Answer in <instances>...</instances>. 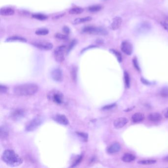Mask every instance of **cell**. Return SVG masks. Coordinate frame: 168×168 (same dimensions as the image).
Returning <instances> with one entry per match:
<instances>
[{"instance_id": "obj_3", "label": "cell", "mask_w": 168, "mask_h": 168, "mask_svg": "<svg viewBox=\"0 0 168 168\" xmlns=\"http://www.w3.org/2000/svg\"><path fill=\"white\" fill-rule=\"evenodd\" d=\"M81 32L84 34L106 36L108 34V31L103 27H95L93 26H87L82 28Z\"/></svg>"}, {"instance_id": "obj_37", "label": "cell", "mask_w": 168, "mask_h": 168, "mask_svg": "<svg viewBox=\"0 0 168 168\" xmlns=\"http://www.w3.org/2000/svg\"><path fill=\"white\" fill-rule=\"evenodd\" d=\"M8 90V88L7 86L3 85H1V88H0V90H1V93L2 94H5L7 93V91Z\"/></svg>"}, {"instance_id": "obj_30", "label": "cell", "mask_w": 168, "mask_h": 168, "mask_svg": "<svg viewBox=\"0 0 168 168\" xmlns=\"http://www.w3.org/2000/svg\"><path fill=\"white\" fill-rule=\"evenodd\" d=\"M160 94L162 97L164 98L168 97V87H165L161 89Z\"/></svg>"}, {"instance_id": "obj_34", "label": "cell", "mask_w": 168, "mask_h": 168, "mask_svg": "<svg viewBox=\"0 0 168 168\" xmlns=\"http://www.w3.org/2000/svg\"><path fill=\"white\" fill-rule=\"evenodd\" d=\"M82 155H80L78 157H77V158L75 159V161L74 162V163H73L72 165L71 166V167H74L76 166L77 165H78L82 161Z\"/></svg>"}, {"instance_id": "obj_27", "label": "cell", "mask_w": 168, "mask_h": 168, "mask_svg": "<svg viewBox=\"0 0 168 168\" xmlns=\"http://www.w3.org/2000/svg\"><path fill=\"white\" fill-rule=\"evenodd\" d=\"M77 68L76 66H73L71 70V75L72 78V79L74 81H76L77 79Z\"/></svg>"}, {"instance_id": "obj_6", "label": "cell", "mask_w": 168, "mask_h": 168, "mask_svg": "<svg viewBox=\"0 0 168 168\" xmlns=\"http://www.w3.org/2000/svg\"><path fill=\"white\" fill-rule=\"evenodd\" d=\"M67 47L66 46H60L57 47L54 51V56L57 62L61 63L65 60V52L67 53Z\"/></svg>"}, {"instance_id": "obj_2", "label": "cell", "mask_w": 168, "mask_h": 168, "mask_svg": "<svg viewBox=\"0 0 168 168\" xmlns=\"http://www.w3.org/2000/svg\"><path fill=\"white\" fill-rule=\"evenodd\" d=\"M2 160L8 165L11 167L20 166L23 162V160L12 150H5L2 155Z\"/></svg>"}, {"instance_id": "obj_8", "label": "cell", "mask_w": 168, "mask_h": 168, "mask_svg": "<svg viewBox=\"0 0 168 168\" xmlns=\"http://www.w3.org/2000/svg\"><path fill=\"white\" fill-rule=\"evenodd\" d=\"M25 114V111L22 109H16L10 114L11 118L14 120H18L23 118Z\"/></svg>"}, {"instance_id": "obj_18", "label": "cell", "mask_w": 168, "mask_h": 168, "mask_svg": "<svg viewBox=\"0 0 168 168\" xmlns=\"http://www.w3.org/2000/svg\"><path fill=\"white\" fill-rule=\"evenodd\" d=\"M92 18L91 16H86L83 18H77L74 19L72 23L74 25H78L81 23H84L91 21Z\"/></svg>"}, {"instance_id": "obj_36", "label": "cell", "mask_w": 168, "mask_h": 168, "mask_svg": "<svg viewBox=\"0 0 168 168\" xmlns=\"http://www.w3.org/2000/svg\"><path fill=\"white\" fill-rule=\"evenodd\" d=\"M116 106L115 103H112L111 104H108L107 106H105L102 108V110L104 111H107V110H110L113 109L115 106Z\"/></svg>"}, {"instance_id": "obj_28", "label": "cell", "mask_w": 168, "mask_h": 168, "mask_svg": "<svg viewBox=\"0 0 168 168\" xmlns=\"http://www.w3.org/2000/svg\"><path fill=\"white\" fill-rule=\"evenodd\" d=\"M55 37L57 39L62 40V41H67L69 39V37L67 35L62 34L61 33H56L55 35Z\"/></svg>"}, {"instance_id": "obj_39", "label": "cell", "mask_w": 168, "mask_h": 168, "mask_svg": "<svg viewBox=\"0 0 168 168\" xmlns=\"http://www.w3.org/2000/svg\"><path fill=\"white\" fill-rule=\"evenodd\" d=\"M164 115L166 118H168V108L166 109L164 111Z\"/></svg>"}, {"instance_id": "obj_25", "label": "cell", "mask_w": 168, "mask_h": 168, "mask_svg": "<svg viewBox=\"0 0 168 168\" xmlns=\"http://www.w3.org/2000/svg\"><path fill=\"white\" fill-rule=\"evenodd\" d=\"M102 9V7L99 5H92V6L89 7L88 8V11L92 13L100 11Z\"/></svg>"}, {"instance_id": "obj_14", "label": "cell", "mask_w": 168, "mask_h": 168, "mask_svg": "<svg viewBox=\"0 0 168 168\" xmlns=\"http://www.w3.org/2000/svg\"><path fill=\"white\" fill-rule=\"evenodd\" d=\"M15 13L14 9L10 7H4L0 9V14L4 16L13 15Z\"/></svg>"}, {"instance_id": "obj_40", "label": "cell", "mask_w": 168, "mask_h": 168, "mask_svg": "<svg viewBox=\"0 0 168 168\" xmlns=\"http://www.w3.org/2000/svg\"><path fill=\"white\" fill-rule=\"evenodd\" d=\"M163 26H164V27L165 28V29L166 30H167L168 31V23H166V22H164L162 24Z\"/></svg>"}, {"instance_id": "obj_44", "label": "cell", "mask_w": 168, "mask_h": 168, "mask_svg": "<svg viewBox=\"0 0 168 168\" xmlns=\"http://www.w3.org/2000/svg\"><path fill=\"white\" fill-rule=\"evenodd\" d=\"M103 1H107V0H103Z\"/></svg>"}, {"instance_id": "obj_17", "label": "cell", "mask_w": 168, "mask_h": 168, "mask_svg": "<svg viewBox=\"0 0 168 168\" xmlns=\"http://www.w3.org/2000/svg\"><path fill=\"white\" fill-rule=\"evenodd\" d=\"M162 115L158 112H153L148 116L149 120L152 122H158L162 119Z\"/></svg>"}, {"instance_id": "obj_42", "label": "cell", "mask_w": 168, "mask_h": 168, "mask_svg": "<svg viewBox=\"0 0 168 168\" xmlns=\"http://www.w3.org/2000/svg\"><path fill=\"white\" fill-rule=\"evenodd\" d=\"M97 43L99 44H102L103 43V41L102 40H100V39H98L97 40Z\"/></svg>"}, {"instance_id": "obj_43", "label": "cell", "mask_w": 168, "mask_h": 168, "mask_svg": "<svg viewBox=\"0 0 168 168\" xmlns=\"http://www.w3.org/2000/svg\"><path fill=\"white\" fill-rule=\"evenodd\" d=\"M163 161L165 162H168V155L166 156L164 158Z\"/></svg>"}, {"instance_id": "obj_31", "label": "cell", "mask_w": 168, "mask_h": 168, "mask_svg": "<svg viewBox=\"0 0 168 168\" xmlns=\"http://www.w3.org/2000/svg\"><path fill=\"white\" fill-rule=\"evenodd\" d=\"M76 134L79 136L83 141H87L88 140V134L85 133L84 132H76Z\"/></svg>"}, {"instance_id": "obj_35", "label": "cell", "mask_w": 168, "mask_h": 168, "mask_svg": "<svg viewBox=\"0 0 168 168\" xmlns=\"http://www.w3.org/2000/svg\"><path fill=\"white\" fill-rule=\"evenodd\" d=\"M133 65L134 66L135 68H136V69L138 71H140V66L139 65L137 59L136 58H134L133 59Z\"/></svg>"}, {"instance_id": "obj_5", "label": "cell", "mask_w": 168, "mask_h": 168, "mask_svg": "<svg viewBox=\"0 0 168 168\" xmlns=\"http://www.w3.org/2000/svg\"><path fill=\"white\" fill-rule=\"evenodd\" d=\"M42 122V117L39 115L37 116L28 122L26 126L25 130L27 132L34 131L41 125Z\"/></svg>"}, {"instance_id": "obj_33", "label": "cell", "mask_w": 168, "mask_h": 168, "mask_svg": "<svg viewBox=\"0 0 168 168\" xmlns=\"http://www.w3.org/2000/svg\"><path fill=\"white\" fill-rule=\"evenodd\" d=\"M113 54H114L115 55V56L116 57L117 60L119 62H121L122 61V56L121 54L117 51L114 50V49H111L110 50Z\"/></svg>"}, {"instance_id": "obj_12", "label": "cell", "mask_w": 168, "mask_h": 168, "mask_svg": "<svg viewBox=\"0 0 168 168\" xmlns=\"http://www.w3.org/2000/svg\"><path fill=\"white\" fill-rule=\"evenodd\" d=\"M128 122V120L125 117H120L117 118L113 122V125L116 129H120L123 127Z\"/></svg>"}, {"instance_id": "obj_23", "label": "cell", "mask_w": 168, "mask_h": 168, "mask_svg": "<svg viewBox=\"0 0 168 168\" xmlns=\"http://www.w3.org/2000/svg\"><path fill=\"white\" fill-rule=\"evenodd\" d=\"M157 161L155 159H144L141 160L138 162V163L140 165H150L156 163Z\"/></svg>"}, {"instance_id": "obj_19", "label": "cell", "mask_w": 168, "mask_h": 168, "mask_svg": "<svg viewBox=\"0 0 168 168\" xmlns=\"http://www.w3.org/2000/svg\"><path fill=\"white\" fill-rule=\"evenodd\" d=\"M144 119V115L140 112H137L134 114L132 116V120L135 123L141 122Z\"/></svg>"}, {"instance_id": "obj_4", "label": "cell", "mask_w": 168, "mask_h": 168, "mask_svg": "<svg viewBox=\"0 0 168 168\" xmlns=\"http://www.w3.org/2000/svg\"><path fill=\"white\" fill-rule=\"evenodd\" d=\"M47 98L57 104H61L64 101V95L60 91L56 90H53L49 92L48 94Z\"/></svg>"}, {"instance_id": "obj_41", "label": "cell", "mask_w": 168, "mask_h": 168, "mask_svg": "<svg viewBox=\"0 0 168 168\" xmlns=\"http://www.w3.org/2000/svg\"><path fill=\"white\" fill-rule=\"evenodd\" d=\"M141 80L142 82L143 83H144V84H149V83H150L149 81H148L147 80H146L145 79H144V78H141Z\"/></svg>"}, {"instance_id": "obj_11", "label": "cell", "mask_w": 168, "mask_h": 168, "mask_svg": "<svg viewBox=\"0 0 168 168\" xmlns=\"http://www.w3.org/2000/svg\"><path fill=\"white\" fill-rule=\"evenodd\" d=\"M53 119L57 123L63 125H68L69 124V121L67 117L64 114H57L55 115L54 117H53Z\"/></svg>"}, {"instance_id": "obj_15", "label": "cell", "mask_w": 168, "mask_h": 168, "mask_svg": "<svg viewBox=\"0 0 168 168\" xmlns=\"http://www.w3.org/2000/svg\"><path fill=\"white\" fill-rule=\"evenodd\" d=\"M122 19L120 17L116 16L113 19L112 22L111 24V27L113 30H117L121 25Z\"/></svg>"}, {"instance_id": "obj_1", "label": "cell", "mask_w": 168, "mask_h": 168, "mask_svg": "<svg viewBox=\"0 0 168 168\" xmlns=\"http://www.w3.org/2000/svg\"><path fill=\"white\" fill-rule=\"evenodd\" d=\"M38 87L34 83H26L15 86L13 92L19 96H30L37 93Z\"/></svg>"}, {"instance_id": "obj_24", "label": "cell", "mask_w": 168, "mask_h": 168, "mask_svg": "<svg viewBox=\"0 0 168 168\" xmlns=\"http://www.w3.org/2000/svg\"><path fill=\"white\" fill-rule=\"evenodd\" d=\"M49 30L47 28H39L35 31V34L38 36H46L49 34Z\"/></svg>"}, {"instance_id": "obj_21", "label": "cell", "mask_w": 168, "mask_h": 168, "mask_svg": "<svg viewBox=\"0 0 168 168\" xmlns=\"http://www.w3.org/2000/svg\"><path fill=\"white\" fill-rule=\"evenodd\" d=\"M135 158H136L135 156L134 155H133L132 154L126 153L123 156V157L122 158V160L124 162L129 163V162H131L134 161Z\"/></svg>"}, {"instance_id": "obj_38", "label": "cell", "mask_w": 168, "mask_h": 168, "mask_svg": "<svg viewBox=\"0 0 168 168\" xmlns=\"http://www.w3.org/2000/svg\"><path fill=\"white\" fill-rule=\"evenodd\" d=\"M63 31L66 35H68L70 33V29L68 26H64L63 28Z\"/></svg>"}, {"instance_id": "obj_16", "label": "cell", "mask_w": 168, "mask_h": 168, "mask_svg": "<svg viewBox=\"0 0 168 168\" xmlns=\"http://www.w3.org/2000/svg\"><path fill=\"white\" fill-rule=\"evenodd\" d=\"M27 39L24 37L18 36H13L8 37L6 39V42H22L26 43Z\"/></svg>"}, {"instance_id": "obj_22", "label": "cell", "mask_w": 168, "mask_h": 168, "mask_svg": "<svg viewBox=\"0 0 168 168\" xmlns=\"http://www.w3.org/2000/svg\"><path fill=\"white\" fill-rule=\"evenodd\" d=\"M84 11V9L80 7H74L69 10V13L70 14H79Z\"/></svg>"}, {"instance_id": "obj_32", "label": "cell", "mask_w": 168, "mask_h": 168, "mask_svg": "<svg viewBox=\"0 0 168 168\" xmlns=\"http://www.w3.org/2000/svg\"><path fill=\"white\" fill-rule=\"evenodd\" d=\"M77 44V40L76 39H74L69 45L68 47H67V54H68L71 50Z\"/></svg>"}, {"instance_id": "obj_29", "label": "cell", "mask_w": 168, "mask_h": 168, "mask_svg": "<svg viewBox=\"0 0 168 168\" xmlns=\"http://www.w3.org/2000/svg\"><path fill=\"white\" fill-rule=\"evenodd\" d=\"M124 82L125 86L127 88H129L130 85V78L129 74L127 72H125L124 73Z\"/></svg>"}, {"instance_id": "obj_7", "label": "cell", "mask_w": 168, "mask_h": 168, "mask_svg": "<svg viewBox=\"0 0 168 168\" xmlns=\"http://www.w3.org/2000/svg\"><path fill=\"white\" fill-rule=\"evenodd\" d=\"M31 44L34 47L42 50H50L53 48V44L47 41L37 40L32 43Z\"/></svg>"}, {"instance_id": "obj_26", "label": "cell", "mask_w": 168, "mask_h": 168, "mask_svg": "<svg viewBox=\"0 0 168 168\" xmlns=\"http://www.w3.org/2000/svg\"><path fill=\"white\" fill-rule=\"evenodd\" d=\"M32 17L38 20H40V21H44V20H47V19L48 18V16L41 14V13H35L33 14L32 15Z\"/></svg>"}, {"instance_id": "obj_10", "label": "cell", "mask_w": 168, "mask_h": 168, "mask_svg": "<svg viewBox=\"0 0 168 168\" xmlns=\"http://www.w3.org/2000/svg\"><path fill=\"white\" fill-rule=\"evenodd\" d=\"M121 50L126 54L130 55L133 52V46L132 44L127 41H124L121 46Z\"/></svg>"}, {"instance_id": "obj_13", "label": "cell", "mask_w": 168, "mask_h": 168, "mask_svg": "<svg viewBox=\"0 0 168 168\" xmlns=\"http://www.w3.org/2000/svg\"><path fill=\"white\" fill-rule=\"evenodd\" d=\"M121 149L120 144L119 143L115 142L111 144L107 149V152L109 154H115L119 151Z\"/></svg>"}, {"instance_id": "obj_9", "label": "cell", "mask_w": 168, "mask_h": 168, "mask_svg": "<svg viewBox=\"0 0 168 168\" xmlns=\"http://www.w3.org/2000/svg\"><path fill=\"white\" fill-rule=\"evenodd\" d=\"M51 75L52 78L56 82H61L63 80V73L59 68H56L52 70Z\"/></svg>"}, {"instance_id": "obj_20", "label": "cell", "mask_w": 168, "mask_h": 168, "mask_svg": "<svg viewBox=\"0 0 168 168\" xmlns=\"http://www.w3.org/2000/svg\"><path fill=\"white\" fill-rule=\"evenodd\" d=\"M9 131L8 127L6 126L1 127V138L2 139H5L9 137Z\"/></svg>"}]
</instances>
